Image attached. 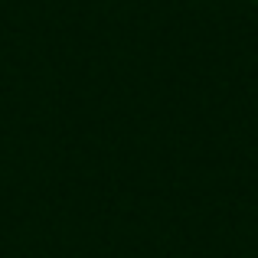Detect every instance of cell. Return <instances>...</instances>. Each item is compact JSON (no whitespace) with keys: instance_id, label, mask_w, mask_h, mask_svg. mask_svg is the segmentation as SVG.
I'll return each instance as SVG.
<instances>
[{"instance_id":"cell-1","label":"cell","mask_w":258,"mask_h":258,"mask_svg":"<svg viewBox=\"0 0 258 258\" xmlns=\"http://www.w3.org/2000/svg\"><path fill=\"white\" fill-rule=\"evenodd\" d=\"M255 4H258V0H255Z\"/></svg>"}]
</instances>
